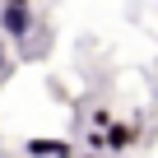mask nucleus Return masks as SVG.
<instances>
[{
    "label": "nucleus",
    "instance_id": "1",
    "mask_svg": "<svg viewBox=\"0 0 158 158\" xmlns=\"http://www.w3.org/2000/svg\"><path fill=\"white\" fill-rule=\"evenodd\" d=\"M0 28H5V37L23 42L37 23H33V10H28V5H10V0H5V5H0Z\"/></svg>",
    "mask_w": 158,
    "mask_h": 158
},
{
    "label": "nucleus",
    "instance_id": "2",
    "mask_svg": "<svg viewBox=\"0 0 158 158\" xmlns=\"http://www.w3.org/2000/svg\"><path fill=\"white\" fill-rule=\"evenodd\" d=\"M102 139H107L112 153H121V149L135 144V126H126V121H107V126H102Z\"/></svg>",
    "mask_w": 158,
    "mask_h": 158
},
{
    "label": "nucleus",
    "instance_id": "3",
    "mask_svg": "<svg viewBox=\"0 0 158 158\" xmlns=\"http://www.w3.org/2000/svg\"><path fill=\"white\" fill-rule=\"evenodd\" d=\"M23 153L28 158H70V139H28Z\"/></svg>",
    "mask_w": 158,
    "mask_h": 158
},
{
    "label": "nucleus",
    "instance_id": "4",
    "mask_svg": "<svg viewBox=\"0 0 158 158\" xmlns=\"http://www.w3.org/2000/svg\"><path fill=\"white\" fill-rule=\"evenodd\" d=\"M93 153H107V139H102V130H89V139H84Z\"/></svg>",
    "mask_w": 158,
    "mask_h": 158
},
{
    "label": "nucleus",
    "instance_id": "5",
    "mask_svg": "<svg viewBox=\"0 0 158 158\" xmlns=\"http://www.w3.org/2000/svg\"><path fill=\"white\" fill-rule=\"evenodd\" d=\"M0 74H10V60H5V51H0Z\"/></svg>",
    "mask_w": 158,
    "mask_h": 158
},
{
    "label": "nucleus",
    "instance_id": "6",
    "mask_svg": "<svg viewBox=\"0 0 158 158\" xmlns=\"http://www.w3.org/2000/svg\"><path fill=\"white\" fill-rule=\"evenodd\" d=\"M10 5H33V0H10Z\"/></svg>",
    "mask_w": 158,
    "mask_h": 158
},
{
    "label": "nucleus",
    "instance_id": "7",
    "mask_svg": "<svg viewBox=\"0 0 158 158\" xmlns=\"http://www.w3.org/2000/svg\"><path fill=\"white\" fill-rule=\"evenodd\" d=\"M93 158H98V153H93Z\"/></svg>",
    "mask_w": 158,
    "mask_h": 158
}]
</instances>
